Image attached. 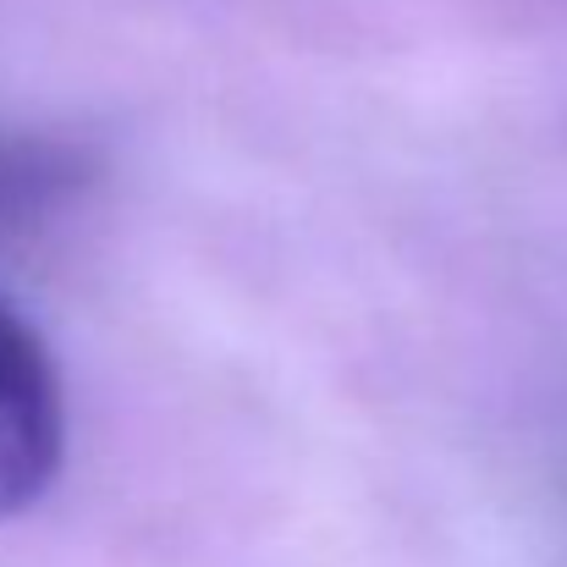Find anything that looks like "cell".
Here are the masks:
<instances>
[{
    "instance_id": "7a4b0ae2",
    "label": "cell",
    "mask_w": 567,
    "mask_h": 567,
    "mask_svg": "<svg viewBox=\"0 0 567 567\" xmlns=\"http://www.w3.org/2000/svg\"><path fill=\"white\" fill-rule=\"evenodd\" d=\"M83 172H89L83 155H72L61 144L0 133V226H22V220L61 209L83 188Z\"/></svg>"
},
{
    "instance_id": "6da1fadb",
    "label": "cell",
    "mask_w": 567,
    "mask_h": 567,
    "mask_svg": "<svg viewBox=\"0 0 567 567\" xmlns=\"http://www.w3.org/2000/svg\"><path fill=\"white\" fill-rule=\"evenodd\" d=\"M66 463V396L44 337L0 303V524L33 513Z\"/></svg>"
}]
</instances>
